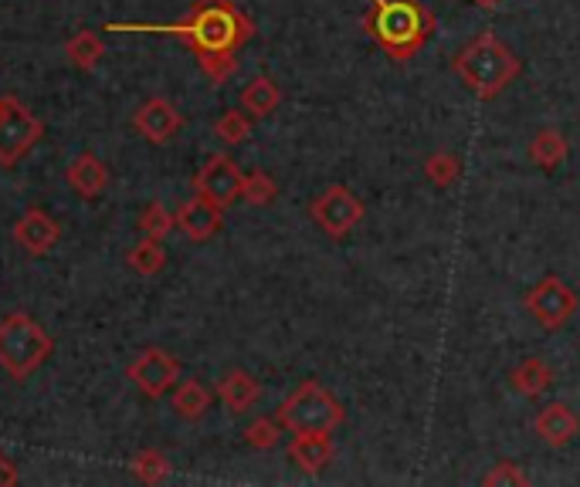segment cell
Returning <instances> with one entry per match:
<instances>
[{
    "label": "cell",
    "instance_id": "3",
    "mask_svg": "<svg viewBox=\"0 0 580 487\" xmlns=\"http://www.w3.org/2000/svg\"><path fill=\"white\" fill-rule=\"evenodd\" d=\"M455 78L466 86L476 99L489 102L506 92L523 71V61L495 31H479L466 48L451 58Z\"/></svg>",
    "mask_w": 580,
    "mask_h": 487
},
{
    "label": "cell",
    "instance_id": "30",
    "mask_svg": "<svg viewBox=\"0 0 580 487\" xmlns=\"http://www.w3.org/2000/svg\"><path fill=\"white\" fill-rule=\"evenodd\" d=\"M482 484H489V487H526L529 484V474L516 464V461H499L486 477H482Z\"/></svg>",
    "mask_w": 580,
    "mask_h": 487
},
{
    "label": "cell",
    "instance_id": "9",
    "mask_svg": "<svg viewBox=\"0 0 580 487\" xmlns=\"http://www.w3.org/2000/svg\"><path fill=\"white\" fill-rule=\"evenodd\" d=\"M126 380L146 396V399H160L167 396L177 380H180V362L177 355H170L167 349H157V346H149L143 349L130 365H126Z\"/></svg>",
    "mask_w": 580,
    "mask_h": 487
},
{
    "label": "cell",
    "instance_id": "31",
    "mask_svg": "<svg viewBox=\"0 0 580 487\" xmlns=\"http://www.w3.org/2000/svg\"><path fill=\"white\" fill-rule=\"evenodd\" d=\"M21 480V474H18V464L0 451V487H14Z\"/></svg>",
    "mask_w": 580,
    "mask_h": 487
},
{
    "label": "cell",
    "instance_id": "7",
    "mask_svg": "<svg viewBox=\"0 0 580 487\" xmlns=\"http://www.w3.org/2000/svg\"><path fill=\"white\" fill-rule=\"evenodd\" d=\"M364 200L350 190V186H326L313 203H309V217L316 220V227L333 237V240H343V237H350L360 224H364Z\"/></svg>",
    "mask_w": 580,
    "mask_h": 487
},
{
    "label": "cell",
    "instance_id": "1",
    "mask_svg": "<svg viewBox=\"0 0 580 487\" xmlns=\"http://www.w3.org/2000/svg\"><path fill=\"white\" fill-rule=\"evenodd\" d=\"M105 31L177 37L190 48V55L198 58L211 86H224V81L238 71L242 48L255 37V21L235 4V0H193L190 11L177 21H167V24L112 21L105 24Z\"/></svg>",
    "mask_w": 580,
    "mask_h": 487
},
{
    "label": "cell",
    "instance_id": "19",
    "mask_svg": "<svg viewBox=\"0 0 580 487\" xmlns=\"http://www.w3.org/2000/svg\"><path fill=\"white\" fill-rule=\"evenodd\" d=\"M282 105V86L268 75H255L248 86L242 89V109L252 118H268Z\"/></svg>",
    "mask_w": 580,
    "mask_h": 487
},
{
    "label": "cell",
    "instance_id": "26",
    "mask_svg": "<svg viewBox=\"0 0 580 487\" xmlns=\"http://www.w3.org/2000/svg\"><path fill=\"white\" fill-rule=\"evenodd\" d=\"M130 467L143 484H164L170 477V461L164 451H157V446H143L140 454H133Z\"/></svg>",
    "mask_w": 580,
    "mask_h": 487
},
{
    "label": "cell",
    "instance_id": "17",
    "mask_svg": "<svg viewBox=\"0 0 580 487\" xmlns=\"http://www.w3.org/2000/svg\"><path fill=\"white\" fill-rule=\"evenodd\" d=\"M217 399L227 406V414H248L261 399V383L245 370H227L217 380Z\"/></svg>",
    "mask_w": 580,
    "mask_h": 487
},
{
    "label": "cell",
    "instance_id": "14",
    "mask_svg": "<svg viewBox=\"0 0 580 487\" xmlns=\"http://www.w3.org/2000/svg\"><path fill=\"white\" fill-rule=\"evenodd\" d=\"M533 430L536 437L544 440L547 446H554V451H564L567 443H573V437L580 433V420L577 414L570 410L567 403H547V406H539V414L533 420Z\"/></svg>",
    "mask_w": 580,
    "mask_h": 487
},
{
    "label": "cell",
    "instance_id": "20",
    "mask_svg": "<svg viewBox=\"0 0 580 487\" xmlns=\"http://www.w3.org/2000/svg\"><path fill=\"white\" fill-rule=\"evenodd\" d=\"M526 152H529V159L536 162L539 170L554 173V170H560L564 162H567V156H570V143H567V136H564L560 129H539V133L529 139Z\"/></svg>",
    "mask_w": 580,
    "mask_h": 487
},
{
    "label": "cell",
    "instance_id": "16",
    "mask_svg": "<svg viewBox=\"0 0 580 487\" xmlns=\"http://www.w3.org/2000/svg\"><path fill=\"white\" fill-rule=\"evenodd\" d=\"M65 183L86 196V200H96L105 193L109 186V167L96 156V152H79L71 162H68V170H65Z\"/></svg>",
    "mask_w": 580,
    "mask_h": 487
},
{
    "label": "cell",
    "instance_id": "6",
    "mask_svg": "<svg viewBox=\"0 0 580 487\" xmlns=\"http://www.w3.org/2000/svg\"><path fill=\"white\" fill-rule=\"evenodd\" d=\"M45 136V122L21 99L0 95V167L11 170Z\"/></svg>",
    "mask_w": 580,
    "mask_h": 487
},
{
    "label": "cell",
    "instance_id": "32",
    "mask_svg": "<svg viewBox=\"0 0 580 487\" xmlns=\"http://www.w3.org/2000/svg\"><path fill=\"white\" fill-rule=\"evenodd\" d=\"M472 4H479L482 11H495V8L502 4V0H472Z\"/></svg>",
    "mask_w": 580,
    "mask_h": 487
},
{
    "label": "cell",
    "instance_id": "10",
    "mask_svg": "<svg viewBox=\"0 0 580 487\" xmlns=\"http://www.w3.org/2000/svg\"><path fill=\"white\" fill-rule=\"evenodd\" d=\"M242 167L227 152H214L204 159V167L193 173V193H201L204 200L217 203L221 211H227L231 203L242 200Z\"/></svg>",
    "mask_w": 580,
    "mask_h": 487
},
{
    "label": "cell",
    "instance_id": "23",
    "mask_svg": "<svg viewBox=\"0 0 580 487\" xmlns=\"http://www.w3.org/2000/svg\"><path fill=\"white\" fill-rule=\"evenodd\" d=\"M126 264L140 274V278H157L164 268H167V251H164V240H153V237H143L140 244H133L130 254H126Z\"/></svg>",
    "mask_w": 580,
    "mask_h": 487
},
{
    "label": "cell",
    "instance_id": "11",
    "mask_svg": "<svg viewBox=\"0 0 580 487\" xmlns=\"http://www.w3.org/2000/svg\"><path fill=\"white\" fill-rule=\"evenodd\" d=\"M133 129H136L146 143L164 146V143H170V139L183 129V115H180V109H177L170 99L153 95V99H146V102L133 112Z\"/></svg>",
    "mask_w": 580,
    "mask_h": 487
},
{
    "label": "cell",
    "instance_id": "13",
    "mask_svg": "<svg viewBox=\"0 0 580 487\" xmlns=\"http://www.w3.org/2000/svg\"><path fill=\"white\" fill-rule=\"evenodd\" d=\"M174 214H177V230L187 240H198V244L211 240L224 224V211L217 207V203L204 200L201 193H193L190 200H183Z\"/></svg>",
    "mask_w": 580,
    "mask_h": 487
},
{
    "label": "cell",
    "instance_id": "29",
    "mask_svg": "<svg viewBox=\"0 0 580 487\" xmlns=\"http://www.w3.org/2000/svg\"><path fill=\"white\" fill-rule=\"evenodd\" d=\"M245 440L255 451H272L282 440V423L276 417H255L248 427H245Z\"/></svg>",
    "mask_w": 580,
    "mask_h": 487
},
{
    "label": "cell",
    "instance_id": "15",
    "mask_svg": "<svg viewBox=\"0 0 580 487\" xmlns=\"http://www.w3.org/2000/svg\"><path fill=\"white\" fill-rule=\"evenodd\" d=\"M336 457V443L330 433H292V443H289V461L309 474V477H316L323 474Z\"/></svg>",
    "mask_w": 580,
    "mask_h": 487
},
{
    "label": "cell",
    "instance_id": "25",
    "mask_svg": "<svg viewBox=\"0 0 580 487\" xmlns=\"http://www.w3.org/2000/svg\"><path fill=\"white\" fill-rule=\"evenodd\" d=\"M214 136L224 146H242L252 139V115L245 109H227L221 112V118L214 122Z\"/></svg>",
    "mask_w": 580,
    "mask_h": 487
},
{
    "label": "cell",
    "instance_id": "8",
    "mask_svg": "<svg viewBox=\"0 0 580 487\" xmlns=\"http://www.w3.org/2000/svg\"><path fill=\"white\" fill-rule=\"evenodd\" d=\"M577 305H580L577 292L557 274L539 278L533 288L526 292V298H523V308L539 321V329H547V332H560L564 325L573 318Z\"/></svg>",
    "mask_w": 580,
    "mask_h": 487
},
{
    "label": "cell",
    "instance_id": "12",
    "mask_svg": "<svg viewBox=\"0 0 580 487\" xmlns=\"http://www.w3.org/2000/svg\"><path fill=\"white\" fill-rule=\"evenodd\" d=\"M11 237H14V244H18L24 254L45 258V254H52V248L62 240V224L48 211H42V207H27L14 220Z\"/></svg>",
    "mask_w": 580,
    "mask_h": 487
},
{
    "label": "cell",
    "instance_id": "4",
    "mask_svg": "<svg viewBox=\"0 0 580 487\" xmlns=\"http://www.w3.org/2000/svg\"><path fill=\"white\" fill-rule=\"evenodd\" d=\"M52 352L55 339L27 312H11L8 318H0V370L14 383L34 376L52 359Z\"/></svg>",
    "mask_w": 580,
    "mask_h": 487
},
{
    "label": "cell",
    "instance_id": "27",
    "mask_svg": "<svg viewBox=\"0 0 580 487\" xmlns=\"http://www.w3.org/2000/svg\"><path fill=\"white\" fill-rule=\"evenodd\" d=\"M424 177L432 180V186H438V190H448V186H455L458 183V177H461V159L458 156H451V152H432L428 159H424Z\"/></svg>",
    "mask_w": 580,
    "mask_h": 487
},
{
    "label": "cell",
    "instance_id": "18",
    "mask_svg": "<svg viewBox=\"0 0 580 487\" xmlns=\"http://www.w3.org/2000/svg\"><path fill=\"white\" fill-rule=\"evenodd\" d=\"M211 389L201 383V380H177V386H174V396H170V406H174V414L180 417V420H187V423H198V420H204L208 417V410H211Z\"/></svg>",
    "mask_w": 580,
    "mask_h": 487
},
{
    "label": "cell",
    "instance_id": "24",
    "mask_svg": "<svg viewBox=\"0 0 580 487\" xmlns=\"http://www.w3.org/2000/svg\"><path fill=\"white\" fill-rule=\"evenodd\" d=\"M136 224H140V234H143V237L164 240V237H170V234L177 230V214L167 207V203L153 200V203H146V207H143V214H140Z\"/></svg>",
    "mask_w": 580,
    "mask_h": 487
},
{
    "label": "cell",
    "instance_id": "21",
    "mask_svg": "<svg viewBox=\"0 0 580 487\" xmlns=\"http://www.w3.org/2000/svg\"><path fill=\"white\" fill-rule=\"evenodd\" d=\"M510 383H513V389H516L520 396L536 399V396H544V393L554 386V370H550V365L539 359V355H529V359H523L516 370H513Z\"/></svg>",
    "mask_w": 580,
    "mask_h": 487
},
{
    "label": "cell",
    "instance_id": "22",
    "mask_svg": "<svg viewBox=\"0 0 580 487\" xmlns=\"http://www.w3.org/2000/svg\"><path fill=\"white\" fill-rule=\"evenodd\" d=\"M65 58L71 68L79 71H96L105 58V41L96 34V31H75L68 41H65Z\"/></svg>",
    "mask_w": 580,
    "mask_h": 487
},
{
    "label": "cell",
    "instance_id": "2",
    "mask_svg": "<svg viewBox=\"0 0 580 487\" xmlns=\"http://www.w3.org/2000/svg\"><path fill=\"white\" fill-rule=\"evenodd\" d=\"M360 27L394 65H408L428 48L438 21L424 0H370Z\"/></svg>",
    "mask_w": 580,
    "mask_h": 487
},
{
    "label": "cell",
    "instance_id": "5",
    "mask_svg": "<svg viewBox=\"0 0 580 487\" xmlns=\"http://www.w3.org/2000/svg\"><path fill=\"white\" fill-rule=\"evenodd\" d=\"M276 420L289 433H336L346 420V410L320 380H305L282 399Z\"/></svg>",
    "mask_w": 580,
    "mask_h": 487
},
{
    "label": "cell",
    "instance_id": "28",
    "mask_svg": "<svg viewBox=\"0 0 580 487\" xmlns=\"http://www.w3.org/2000/svg\"><path fill=\"white\" fill-rule=\"evenodd\" d=\"M276 196H279V183L268 177L265 170L245 173V180H242V200L245 203H252V207H268Z\"/></svg>",
    "mask_w": 580,
    "mask_h": 487
}]
</instances>
